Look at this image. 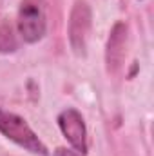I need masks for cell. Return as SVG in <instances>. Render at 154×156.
<instances>
[{
  "label": "cell",
  "instance_id": "6da1fadb",
  "mask_svg": "<svg viewBox=\"0 0 154 156\" xmlns=\"http://www.w3.org/2000/svg\"><path fill=\"white\" fill-rule=\"evenodd\" d=\"M0 133L4 136H7L9 140H13L15 144H18L20 147L27 149L29 153L47 154L45 145L38 140V136L33 133V129L27 125V122L15 113H7V111L0 109Z\"/></svg>",
  "mask_w": 154,
  "mask_h": 156
},
{
  "label": "cell",
  "instance_id": "5b68a950",
  "mask_svg": "<svg viewBox=\"0 0 154 156\" xmlns=\"http://www.w3.org/2000/svg\"><path fill=\"white\" fill-rule=\"evenodd\" d=\"M125 26L123 24H116L111 38H109V45H107V66L109 69L114 71L116 67L121 64L123 56H125Z\"/></svg>",
  "mask_w": 154,
  "mask_h": 156
},
{
  "label": "cell",
  "instance_id": "52a82bcc",
  "mask_svg": "<svg viewBox=\"0 0 154 156\" xmlns=\"http://www.w3.org/2000/svg\"><path fill=\"white\" fill-rule=\"evenodd\" d=\"M54 156H80V154H78V153H73V151H69V149H56Z\"/></svg>",
  "mask_w": 154,
  "mask_h": 156
},
{
  "label": "cell",
  "instance_id": "277c9868",
  "mask_svg": "<svg viewBox=\"0 0 154 156\" xmlns=\"http://www.w3.org/2000/svg\"><path fill=\"white\" fill-rule=\"evenodd\" d=\"M58 123H60L64 136L76 149V153L85 154L87 153V133H85V123H83L82 115L76 109H65L60 113Z\"/></svg>",
  "mask_w": 154,
  "mask_h": 156
},
{
  "label": "cell",
  "instance_id": "3957f363",
  "mask_svg": "<svg viewBox=\"0 0 154 156\" xmlns=\"http://www.w3.org/2000/svg\"><path fill=\"white\" fill-rule=\"evenodd\" d=\"M89 31H91V9L85 2H76L69 20V40L76 55H85Z\"/></svg>",
  "mask_w": 154,
  "mask_h": 156
},
{
  "label": "cell",
  "instance_id": "7a4b0ae2",
  "mask_svg": "<svg viewBox=\"0 0 154 156\" xmlns=\"http://www.w3.org/2000/svg\"><path fill=\"white\" fill-rule=\"evenodd\" d=\"M45 0H22L18 9V31L20 37L35 44L45 35Z\"/></svg>",
  "mask_w": 154,
  "mask_h": 156
},
{
  "label": "cell",
  "instance_id": "8992f818",
  "mask_svg": "<svg viewBox=\"0 0 154 156\" xmlns=\"http://www.w3.org/2000/svg\"><path fill=\"white\" fill-rule=\"evenodd\" d=\"M16 49V40L13 35V29L7 24H0V51L7 53V51H15Z\"/></svg>",
  "mask_w": 154,
  "mask_h": 156
}]
</instances>
